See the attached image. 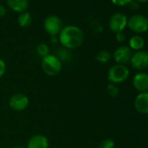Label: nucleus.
Returning <instances> with one entry per match:
<instances>
[{"label":"nucleus","mask_w":148,"mask_h":148,"mask_svg":"<svg viewBox=\"0 0 148 148\" xmlns=\"http://www.w3.org/2000/svg\"><path fill=\"white\" fill-rule=\"evenodd\" d=\"M85 40L83 31L76 25L64 26L58 34V41L67 50L77 49L82 45Z\"/></svg>","instance_id":"nucleus-1"},{"label":"nucleus","mask_w":148,"mask_h":148,"mask_svg":"<svg viewBox=\"0 0 148 148\" xmlns=\"http://www.w3.org/2000/svg\"><path fill=\"white\" fill-rule=\"evenodd\" d=\"M41 67L46 75L54 77L61 72L63 68V62L57 55L50 53L47 56L42 58Z\"/></svg>","instance_id":"nucleus-2"},{"label":"nucleus","mask_w":148,"mask_h":148,"mask_svg":"<svg viewBox=\"0 0 148 148\" xmlns=\"http://www.w3.org/2000/svg\"><path fill=\"white\" fill-rule=\"evenodd\" d=\"M130 75V71L125 64H116L111 66L107 71V79L111 84H120L125 82Z\"/></svg>","instance_id":"nucleus-3"},{"label":"nucleus","mask_w":148,"mask_h":148,"mask_svg":"<svg viewBox=\"0 0 148 148\" xmlns=\"http://www.w3.org/2000/svg\"><path fill=\"white\" fill-rule=\"evenodd\" d=\"M127 26L135 33H144L148 31V19L141 14H134L128 18Z\"/></svg>","instance_id":"nucleus-4"},{"label":"nucleus","mask_w":148,"mask_h":148,"mask_svg":"<svg viewBox=\"0 0 148 148\" xmlns=\"http://www.w3.org/2000/svg\"><path fill=\"white\" fill-rule=\"evenodd\" d=\"M63 27V23L58 16L50 15L44 20V28L51 37H57L60 33Z\"/></svg>","instance_id":"nucleus-5"},{"label":"nucleus","mask_w":148,"mask_h":148,"mask_svg":"<svg viewBox=\"0 0 148 148\" xmlns=\"http://www.w3.org/2000/svg\"><path fill=\"white\" fill-rule=\"evenodd\" d=\"M30 104L29 98L24 93H15L13 94L8 101L9 107L15 112L25 111Z\"/></svg>","instance_id":"nucleus-6"},{"label":"nucleus","mask_w":148,"mask_h":148,"mask_svg":"<svg viewBox=\"0 0 148 148\" xmlns=\"http://www.w3.org/2000/svg\"><path fill=\"white\" fill-rule=\"evenodd\" d=\"M127 21L128 18L125 14L121 12L114 13L109 20V28L114 33L122 32L127 26Z\"/></svg>","instance_id":"nucleus-7"},{"label":"nucleus","mask_w":148,"mask_h":148,"mask_svg":"<svg viewBox=\"0 0 148 148\" xmlns=\"http://www.w3.org/2000/svg\"><path fill=\"white\" fill-rule=\"evenodd\" d=\"M130 62L134 69L138 71L145 70L148 67V51L143 50L136 51L132 55Z\"/></svg>","instance_id":"nucleus-8"},{"label":"nucleus","mask_w":148,"mask_h":148,"mask_svg":"<svg viewBox=\"0 0 148 148\" xmlns=\"http://www.w3.org/2000/svg\"><path fill=\"white\" fill-rule=\"evenodd\" d=\"M132 55V52L129 46L121 45L114 51L112 57H113L114 61L117 64H125L130 62Z\"/></svg>","instance_id":"nucleus-9"},{"label":"nucleus","mask_w":148,"mask_h":148,"mask_svg":"<svg viewBox=\"0 0 148 148\" xmlns=\"http://www.w3.org/2000/svg\"><path fill=\"white\" fill-rule=\"evenodd\" d=\"M50 142L46 136L43 134H34L27 141L26 148H49Z\"/></svg>","instance_id":"nucleus-10"},{"label":"nucleus","mask_w":148,"mask_h":148,"mask_svg":"<svg viewBox=\"0 0 148 148\" xmlns=\"http://www.w3.org/2000/svg\"><path fill=\"white\" fill-rule=\"evenodd\" d=\"M132 85L139 92H148V74L143 71L135 74L132 79Z\"/></svg>","instance_id":"nucleus-11"},{"label":"nucleus","mask_w":148,"mask_h":148,"mask_svg":"<svg viewBox=\"0 0 148 148\" xmlns=\"http://www.w3.org/2000/svg\"><path fill=\"white\" fill-rule=\"evenodd\" d=\"M136 111L141 114H148V92H140L134 100Z\"/></svg>","instance_id":"nucleus-12"},{"label":"nucleus","mask_w":148,"mask_h":148,"mask_svg":"<svg viewBox=\"0 0 148 148\" xmlns=\"http://www.w3.org/2000/svg\"><path fill=\"white\" fill-rule=\"evenodd\" d=\"M8 7L16 12H24L29 7L28 0H7Z\"/></svg>","instance_id":"nucleus-13"},{"label":"nucleus","mask_w":148,"mask_h":148,"mask_svg":"<svg viewBox=\"0 0 148 148\" xmlns=\"http://www.w3.org/2000/svg\"><path fill=\"white\" fill-rule=\"evenodd\" d=\"M145 46V39L141 36L135 35L132 36L129 40V47L131 50L141 51Z\"/></svg>","instance_id":"nucleus-14"},{"label":"nucleus","mask_w":148,"mask_h":148,"mask_svg":"<svg viewBox=\"0 0 148 148\" xmlns=\"http://www.w3.org/2000/svg\"><path fill=\"white\" fill-rule=\"evenodd\" d=\"M18 25L23 27V28H27L29 27L31 25H32V17L31 15L30 12H21L18 16Z\"/></svg>","instance_id":"nucleus-15"},{"label":"nucleus","mask_w":148,"mask_h":148,"mask_svg":"<svg viewBox=\"0 0 148 148\" xmlns=\"http://www.w3.org/2000/svg\"><path fill=\"white\" fill-rule=\"evenodd\" d=\"M112 55L107 50H101L96 55V60L101 64H106L110 61Z\"/></svg>","instance_id":"nucleus-16"},{"label":"nucleus","mask_w":148,"mask_h":148,"mask_svg":"<svg viewBox=\"0 0 148 148\" xmlns=\"http://www.w3.org/2000/svg\"><path fill=\"white\" fill-rule=\"evenodd\" d=\"M37 53L38 54V56H40L41 58H44L45 56H47L48 54H50V48L49 46L45 44V43H41L37 46Z\"/></svg>","instance_id":"nucleus-17"},{"label":"nucleus","mask_w":148,"mask_h":148,"mask_svg":"<svg viewBox=\"0 0 148 148\" xmlns=\"http://www.w3.org/2000/svg\"><path fill=\"white\" fill-rule=\"evenodd\" d=\"M106 91H107L108 94L112 98H116L119 94V88L115 84H110V85H108L107 87H106Z\"/></svg>","instance_id":"nucleus-18"},{"label":"nucleus","mask_w":148,"mask_h":148,"mask_svg":"<svg viewBox=\"0 0 148 148\" xmlns=\"http://www.w3.org/2000/svg\"><path fill=\"white\" fill-rule=\"evenodd\" d=\"M114 147H115V143L112 138H106L102 140L99 145V148H114Z\"/></svg>","instance_id":"nucleus-19"},{"label":"nucleus","mask_w":148,"mask_h":148,"mask_svg":"<svg viewBox=\"0 0 148 148\" xmlns=\"http://www.w3.org/2000/svg\"><path fill=\"white\" fill-rule=\"evenodd\" d=\"M112 3L118 6H125L130 4L132 0H111Z\"/></svg>","instance_id":"nucleus-20"},{"label":"nucleus","mask_w":148,"mask_h":148,"mask_svg":"<svg viewBox=\"0 0 148 148\" xmlns=\"http://www.w3.org/2000/svg\"><path fill=\"white\" fill-rule=\"evenodd\" d=\"M6 69H7L6 63L5 62V60H3L2 58H0V79H1L5 75Z\"/></svg>","instance_id":"nucleus-21"},{"label":"nucleus","mask_w":148,"mask_h":148,"mask_svg":"<svg viewBox=\"0 0 148 148\" xmlns=\"http://www.w3.org/2000/svg\"><path fill=\"white\" fill-rule=\"evenodd\" d=\"M116 40L119 43H124L125 41V35L124 34V32H119L116 33Z\"/></svg>","instance_id":"nucleus-22"},{"label":"nucleus","mask_w":148,"mask_h":148,"mask_svg":"<svg viewBox=\"0 0 148 148\" xmlns=\"http://www.w3.org/2000/svg\"><path fill=\"white\" fill-rule=\"evenodd\" d=\"M128 5H129L130 9H132L133 11H136V10H138L139 8V4L137 1H135V0H132Z\"/></svg>","instance_id":"nucleus-23"},{"label":"nucleus","mask_w":148,"mask_h":148,"mask_svg":"<svg viewBox=\"0 0 148 148\" xmlns=\"http://www.w3.org/2000/svg\"><path fill=\"white\" fill-rule=\"evenodd\" d=\"M6 13V9L5 6L0 5V17H4Z\"/></svg>","instance_id":"nucleus-24"},{"label":"nucleus","mask_w":148,"mask_h":148,"mask_svg":"<svg viewBox=\"0 0 148 148\" xmlns=\"http://www.w3.org/2000/svg\"><path fill=\"white\" fill-rule=\"evenodd\" d=\"M51 41L52 44H56L58 41V38L57 37H51Z\"/></svg>","instance_id":"nucleus-25"},{"label":"nucleus","mask_w":148,"mask_h":148,"mask_svg":"<svg viewBox=\"0 0 148 148\" xmlns=\"http://www.w3.org/2000/svg\"><path fill=\"white\" fill-rule=\"evenodd\" d=\"M135 1H137L138 4H143V3H147L148 2V0H135Z\"/></svg>","instance_id":"nucleus-26"},{"label":"nucleus","mask_w":148,"mask_h":148,"mask_svg":"<svg viewBox=\"0 0 148 148\" xmlns=\"http://www.w3.org/2000/svg\"><path fill=\"white\" fill-rule=\"evenodd\" d=\"M14 148H26V146H22V145H17Z\"/></svg>","instance_id":"nucleus-27"},{"label":"nucleus","mask_w":148,"mask_h":148,"mask_svg":"<svg viewBox=\"0 0 148 148\" xmlns=\"http://www.w3.org/2000/svg\"><path fill=\"white\" fill-rule=\"evenodd\" d=\"M147 32H148V31H147Z\"/></svg>","instance_id":"nucleus-28"}]
</instances>
